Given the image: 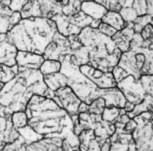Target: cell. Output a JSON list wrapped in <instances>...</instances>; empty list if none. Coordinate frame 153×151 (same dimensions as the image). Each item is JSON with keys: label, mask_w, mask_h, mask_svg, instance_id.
I'll return each mask as SVG.
<instances>
[{"label": "cell", "mask_w": 153, "mask_h": 151, "mask_svg": "<svg viewBox=\"0 0 153 151\" xmlns=\"http://www.w3.org/2000/svg\"><path fill=\"white\" fill-rule=\"evenodd\" d=\"M137 126V122L135 121V120L134 119V118H131V119L126 124L125 130L126 131L133 133L134 130L136 129Z\"/></svg>", "instance_id": "cell-40"}, {"label": "cell", "mask_w": 153, "mask_h": 151, "mask_svg": "<svg viewBox=\"0 0 153 151\" xmlns=\"http://www.w3.org/2000/svg\"><path fill=\"white\" fill-rule=\"evenodd\" d=\"M30 125L45 138L60 137L64 150H80L79 138L74 133V116L49 97L35 94L26 106Z\"/></svg>", "instance_id": "cell-1"}, {"label": "cell", "mask_w": 153, "mask_h": 151, "mask_svg": "<svg viewBox=\"0 0 153 151\" xmlns=\"http://www.w3.org/2000/svg\"><path fill=\"white\" fill-rule=\"evenodd\" d=\"M126 124L116 121V131L110 137V150H136L133 133L125 130Z\"/></svg>", "instance_id": "cell-13"}, {"label": "cell", "mask_w": 153, "mask_h": 151, "mask_svg": "<svg viewBox=\"0 0 153 151\" xmlns=\"http://www.w3.org/2000/svg\"><path fill=\"white\" fill-rule=\"evenodd\" d=\"M106 101L102 97H99L96 99L89 104V112L91 114H102L103 112L106 108Z\"/></svg>", "instance_id": "cell-35"}, {"label": "cell", "mask_w": 153, "mask_h": 151, "mask_svg": "<svg viewBox=\"0 0 153 151\" xmlns=\"http://www.w3.org/2000/svg\"><path fill=\"white\" fill-rule=\"evenodd\" d=\"M0 68H1L0 82H2L5 84L14 79L19 72V67L18 65L10 67L6 65L1 64Z\"/></svg>", "instance_id": "cell-27"}, {"label": "cell", "mask_w": 153, "mask_h": 151, "mask_svg": "<svg viewBox=\"0 0 153 151\" xmlns=\"http://www.w3.org/2000/svg\"><path fill=\"white\" fill-rule=\"evenodd\" d=\"M64 140L60 137H44L27 146L26 150H64Z\"/></svg>", "instance_id": "cell-18"}, {"label": "cell", "mask_w": 153, "mask_h": 151, "mask_svg": "<svg viewBox=\"0 0 153 151\" xmlns=\"http://www.w3.org/2000/svg\"><path fill=\"white\" fill-rule=\"evenodd\" d=\"M123 5L128 6L135 9L139 16L148 14L146 0H126Z\"/></svg>", "instance_id": "cell-29"}, {"label": "cell", "mask_w": 153, "mask_h": 151, "mask_svg": "<svg viewBox=\"0 0 153 151\" xmlns=\"http://www.w3.org/2000/svg\"><path fill=\"white\" fill-rule=\"evenodd\" d=\"M148 14L153 17V0H146Z\"/></svg>", "instance_id": "cell-41"}, {"label": "cell", "mask_w": 153, "mask_h": 151, "mask_svg": "<svg viewBox=\"0 0 153 151\" xmlns=\"http://www.w3.org/2000/svg\"><path fill=\"white\" fill-rule=\"evenodd\" d=\"M63 5L58 0H28L21 11L23 19L41 17L52 19L55 15L62 14Z\"/></svg>", "instance_id": "cell-9"}, {"label": "cell", "mask_w": 153, "mask_h": 151, "mask_svg": "<svg viewBox=\"0 0 153 151\" xmlns=\"http://www.w3.org/2000/svg\"><path fill=\"white\" fill-rule=\"evenodd\" d=\"M133 118L137 123L133 132L136 150H153V112L147 111Z\"/></svg>", "instance_id": "cell-7"}, {"label": "cell", "mask_w": 153, "mask_h": 151, "mask_svg": "<svg viewBox=\"0 0 153 151\" xmlns=\"http://www.w3.org/2000/svg\"><path fill=\"white\" fill-rule=\"evenodd\" d=\"M62 63L59 60H45L42 65L40 70H41L43 75L46 74H53L55 72L60 71Z\"/></svg>", "instance_id": "cell-28"}, {"label": "cell", "mask_w": 153, "mask_h": 151, "mask_svg": "<svg viewBox=\"0 0 153 151\" xmlns=\"http://www.w3.org/2000/svg\"><path fill=\"white\" fill-rule=\"evenodd\" d=\"M53 94L54 91L45 83L41 70L19 67V74L1 89L0 116L19 111L26 112V106L33 95L52 98Z\"/></svg>", "instance_id": "cell-2"}, {"label": "cell", "mask_w": 153, "mask_h": 151, "mask_svg": "<svg viewBox=\"0 0 153 151\" xmlns=\"http://www.w3.org/2000/svg\"><path fill=\"white\" fill-rule=\"evenodd\" d=\"M78 136L80 150H101L103 144L96 136L94 129H84Z\"/></svg>", "instance_id": "cell-21"}, {"label": "cell", "mask_w": 153, "mask_h": 151, "mask_svg": "<svg viewBox=\"0 0 153 151\" xmlns=\"http://www.w3.org/2000/svg\"><path fill=\"white\" fill-rule=\"evenodd\" d=\"M152 19V16H151L150 15L148 14L137 17L133 22H132L133 23V28L135 30V33H140L143 28L148 24H150Z\"/></svg>", "instance_id": "cell-33"}, {"label": "cell", "mask_w": 153, "mask_h": 151, "mask_svg": "<svg viewBox=\"0 0 153 151\" xmlns=\"http://www.w3.org/2000/svg\"><path fill=\"white\" fill-rule=\"evenodd\" d=\"M18 131L26 140L27 146L44 138L43 135L38 133L30 125H27L23 128L18 129Z\"/></svg>", "instance_id": "cell-26"}, {"label": "cell", "mask_w": 153, "mask_h": 151, "mask_svg": "<svg viewBox=\"0 0 153 151\" xmlns=\"http://www.w3.org/2000/svg\"><path fill=\"white\" fill-rule=\"evenodd\" d=\"M53 99L71 116L79 114L78 110L82 101L69 86L60 87L55 91Z\"/></svg>", "instance_id": "cell-11"}, {"label": "cell", "mask_w": 153, "mask_h": 151, "mask_svg": "<svg viewBox=\"0 0 153 151\" xmlns=\"http://www.w3.org/2000/svg\"><path fill=\"white\" fill-rule=\"evenodd\" d=\"M27 144L23 135L20 134L19 137L13 143H7L2 151H22L26 150Z\"/></svg>", "instance_id": "cell-31"}, {"label": "cell", "mask_w": 153, "mask_h": 151, "mask_svg": "<svg viewBox=\"0 0 153 151\" xmlns=\"http://www.w3.org/2000/svg\"><path fill=\"white\" fill-rule=\"evenodd\" d=\"M78 37L89 51V65L104 72H113L122 52L112 38L105 35L99 28L90 26L84 28Z\"/></svg>", "instance_id": "cell-4"}, {"label": "cell", "mask_w": 153, "mask_h": 151, "mask_svg": "<svg viewBox=\"0 0 153 151\" xmlns=\"http://www.w3.org/2000/svg\"><path fill=\"white\" fill-rule=\"evenodd\" d=\"M80 70L85 76L91 80L99 88L114 87L117 86L113 72H104L98 69H96L91 65H82L79 67Z\"/></svg>", "instance_id": "cell-14"}, {"label": "cell", "mask_w": 153, "mask_h": 151, "mask_svg": "<svg viewBox=\"0 0 153 151\" xmlns=\"http://www.w3.org/2000/svg\"><path fill=\"white\" fill-rule=\"evenodd\" d=\"M100 97L106 101V106H116L118 108H124L128 101L123 93L117 86L114 87L104 88L99 90Z\"/></svg>", "instance_id": "cell-17"}, {"label": "cell", "mask_w": 153, "mask_h": 151, "mask_svg": "<svg viewBox=\"0 0 153 151\" xmlns=\"http://www.w3.org/2000/svg\"><path fill=\"white\" fill-rule=\"evenodd\" d=\"M28 0H11L9 7L13 11H22Z\"/></svg>", "instance_id": "cell-39"}, {"label": "cell", "mask_w": 153, "mask_h": 151, "mask_svg": "<svg viewBox=\"0 0 153 151\" xmlns=\"http://www.w3.org/2000/svg\"><path fill=\"white\" fill-rule=\"evenodd\" d=\"M62 63L60 72L68 80V86L73 89L83 102L90 104L100 97L99 88L80 70L77 60L73 55H68L60 59Z\"/></svg>", "instance_id": "cell-6"}, {"label": "cell", "mask_w": 153, "mask_h": 151, "mask_svg": "<svg viewBox=\"0 0 153 151\" xmlns=\"http://www.w3.org/2000/svg\"><path fill=\"white\" fill-rule=\"evenodd\" d=\"M111 11H119L126 0H94Z\"/></svg>", "instance_id": "cell-34"}, {"label": "cell", "mask_w": 153, "mask_h": 151, "mask_svg": "<svg viewBox=\"0 0 153 151\" xmlns=\"http://www.w3.org/2000/svg\"><path fill=\"white\" fill-rule=\"evenodd\" d=\"M140 81L144 87L146 94L151 96L152 99V104L151 106V112H153V74L152 75H144L140 77Z\"/></svg>", "instance_id": "cell-36"}, {"label": "cell", "mask_w": 153, "mask_h": 151, "mask_svg": "<svg viewBox=\"0 0 153 151\" xmlns=\"http://www.w3.org/2000/svg\"><path fill=\"white\" fill-rule=\"evenodd\" d=\"M116 83L128 75L140 79L153 74V44L150 46L130 49L122 53L120 60L113 70Z\"/></svg>", "instance_id": "cell-5"}, {"label": "cell", "mask_w": 153, "mask_h": 151, "mask_svg": "<svg viewBox=\"0 0 153 151\" xmlns=\"http://www.w3.org/2000/svg\"><path fill=\"white\" fill-rule=\"evenodd\" d=\"M135 32L133 28V23H128L127 26L123 29L118 30L112 37L116 46L122 53L129 51L132 39Z\"/></svg>", "instance_id": "cell-20"}, {"label": "cell", "mask_w": 153, "mask_h": 151, "mask_svg": "<svg viewBox=\"0 0 153 151\" xmlns=\"http://www.w3.org/2000/svg\"><path fill=\"white\" fill-rule=\"evenodd\" d=\"M12 114L1 116L0 129V151H2L7 143H13L20 135L18 129L14 127L11 120Z\"/></svg>", "instance_id": "cell-15"}, {"label": "cell", "mask_w": 153, "mask_h": 151, "mask_svg": "<svg viewBox=\"0 0 153 151\" xmlns=\"http://www.w3.org/2000/svg\"><path fill=\"white\" fill-rule=\"evenodd\" d=\"M72 55V48L68 37L62 35L58 31L53 41L48 45L43 56L45 60H59L62 57Z\"/></svg>", "instance_id": "cell-12"}, {"label": "cell", "mask_w": 153, "mask_h": 151, "mask_svg": "<svg viewBox=\"0 0 153 151\" xmlns=\"http://www.w3.org/2000/svg\"><path fill=\"white\" fill-rule=\"evenodd\" d=\"M13 124L16 129H20L28 125V117L26 112L19 111L14 112L11 116Z\"/></svg>", "instance_id": "cell-30"}, {"label": "cell", "mask_w": 153, "mask_h": 151, "mask_svg": "<svg viewBox=\"0 0 153 151\" xmlns=\"http://www.w3.org/2000/svg\"><path fill=\"white\" fill-rule=\"evenodd\" d=\"M52 20L56 24L59 33L68 37L79 35L84 28L90 26L94 19L81 10L72 16H67L62 13L57 14L53 17Z\"/></svg>", "instance_id": "cell-8"}, {"label": "cell", "mask_w": 153, "mask_h": 151, "mask_svg": "<svg viewBox=\"0 0 153 151\" xmlns=\"http://www.w3.org/2000/svg\"><path fill=\"white\" fill-rule=\"evenodd\" d=\"M45 60V59L42 55L27 51H19L16 56L17 65L19 67L35 70H40Z\"/></svg>", "instance_id": "cell-19"}, {"label": "cell", "mask_w": 153, "mask_h": 151, "mask_svg": "<svg viewBox=\"0 0 153 151\" xmlns=\"http://www.w3.org/2000/svg\"><path fill=\"white\" fill-rule=\"evenodd\" d=\"M89 104H87V103L85 102H82V104H80L79 110H78V113H83V112H86L89 111Z\"/></svg>", "instance_id": "cell-42"}, {"label": "cell", "mask_w": 153, "mask_h": 151, "mask_svg": "<svg viewBox=\"0 0 153 151\" xmlns=\"http://www.w3.org/2000/svg\"><path fill=\"white\" fill-rule=\"evenodd\" d=\"M140 34L145 41L148 42L150 45L153 44V25L151 23L148 24L143 28Z\"/></svg>", "instance_id": "cell-37"}, {"label": "cell", "mask_w": 153, "mask_h": 151, "mask_svg": "<svg viewBox=\"0 0 153 151\" xmlns=\"http://www.w3.org/2000/svg\"><path fill=\"white\" fill-rule=\"evenodd\" d=\"M101 22L110 25L117 30L123 29L128 24L120 14L119 11L111 10L107 11L106 14L102 17Z\"/></svg>", "instance_id": "cell-24"}, {"label": "cell", "mask_w": 153, "mask_h": 151, "mask_svg": "<svg viewBox=\"0 0 153 151\" xmlns=\"http://www.w3.org/2000/svg\"><path fill=\"white\" fill-rule=\"evenodd\" d=\"M57 31L53 20L30 17L23 19L7 33V37L19 51L43 55Z\"/></svg>", "instance_id": "cell-3"}, {"label": "cell", "mask_w": 153, "mask_h": 151, "mask_svg": "<svg viewBox=\"0 0 153 151\" xmlns=\"http://www.w3.org/2000/svg\"><path fill=\"white\" fill-rule=\"evenodd\" d=\"M0 63L7 66L17 65L16 56L19 50L7 37V33L0 34Z\"/></svg>", "instance_id": "cell-16"}, {"label": "cell", "mask_w": 153, "mask_h": 151, "mask_svg": "<svg viewBox=\"0 0 153 151\" xmlns=\"http://www.w3.org/2000/svg\"><path fill=\"white\" fill-rule=\"evenodd\" d=\"M45 83L51 91H56L59 88L68 86V80L60 71L53 74L44 75Z\"/></svg>", "instance_id": "cell-23"}, {"label": "cell", "mask_w": 153, "mask_h": 151, "mask_svg": "<svg viewBox=\"0 0 153 151\" xmlns=\"http://www.w3.org/2000/svg\"><path fill=\"white\" fill-rule=\"evenodd\" d=\"M126 113L127 112L124 109V108H118L116 106H106L101 116H102L103 120L104 121L115 123L118 121L120 116Z\"/></svg>", "instance_id": "cell-25"}, {"label": "cell", "mask_w": 153, "mask_h": 151, "mask_svg": "<svg viewBox=\"0 0 153 151\" xmlns=\"http://www.w3.org/2000/svg\"><path fill=\"white\" fill-rule=\"evenodd\" d=\"M135 106V105L133 104V103L128 102L127 104H126V106L124 107V109L126 111V112L127 113H129V112H131L134 109Z\"/></svg>", "instance_id": "cell-43"}, {"label": "cell", "mask_w": 153, "mask_h": 151, "mask_svg": "<svg viewBox=\"0 0 153 151\" xmlns=\"http://www.w3.org/2000/svg\"><path fill=\"white\" fill-rule=\"evenodd\" d=\"M81 10L94 19H101L108 10L94 0L85 1L82 3Z\"/></svg>", "instance_id": "cell-22"}, {"label": "cell", "mask_w": 153, "mask_h": 151, "mask_svg": "<svg viewBox=\"0 0 153 151\" xmlns=\"http://www.w3.org/2000/svg\"><path fill=\"white\" fill-rule=\"evenodd\" d=\"M58 1H61V0H58Z\"/></svg>", "instance_id": "cell-44"}, {"label": "cell", "mask_w": 153, "mask_h": 151, "mask_svg": "<svg viewBox=\"0 0 153 151\" xmlns=\"http://www.w3.org/2000/svg\"><path fill=\"white\" fill-rule=\"evenodd\" d=\"M119 88L128 102L135 105L140 104L145 99L146 91L140 80H137L133 75H128L117 83Z\"/></svg>", "instance_id": "cell-10"}, {"label": "cell", "mask_w": 153, "mask_h": 151, "mask_svg": "<svg viewBox=\"0 0 153 151\" xmlns=\"http://www.w3.org/2000/svg\"><path fill=\"white\" fill-rule=\"evenodd\" d=\"M72 55L75 56L77 60V63L79 66L82 65L89 64V51L85 45H82L79 48L75 50L72 52Z\"/></svg>", "instance_id": "cell-32"}, {"label": "cell", "mask_w": 153, "mask_h": 151, "mask_svg": "<svg viewBox=\"0 0 153 151\" xmlns=\"http://www.w3.org/2000/svg\"><path fill=\"white\" fill-rule=\"evenodd\" d=\"M98 28L100 30V31L102 32V33L105 34V35L111 38L118 31V30H116V28L112 27L111 26H110V25L107 24L106 23L102 22H101V24L99 25Z\"/></svg>", "instance_id": "cell-38"}]
</instances>
